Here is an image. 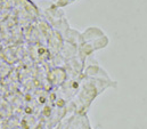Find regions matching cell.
<instances>
[{
	"label": "cell",
	"instance_id": "cell-1",
	"mask_svg": "<svg viewBox=\"0 0 147 129\" xmlns=\"http://www.w3.org/2000/svg\"><path fill=\"white\" fill-rule=\"evenodd\" d=\"M103 35H104V32L99 28H96V26L88 28L84 32L82 33V41H84V42H91V41L100 38Z\"/></svg>",
	"mask_w": 147,
	"mask_h": 129
},
{
	"label": "cell",
	"instance_id": "cell-2",
	"mask_svg": "<svg viewBox=\"0 0 147 129\" xmlns=\"http://www.w3.org/2000/svg\"><path fill=\"white\" fill-rule=\"evenodd\" d=\"M57 7H65V6H69L71 2L69 0H51Z\"/></svg>",
	"mask_w": 147,
	"mask_h": 129
},
{
	"label": "cell",
	"instance_id": "cell-3",
	"mask_svg": "<svg viewBox=\"0 0 147 129\" xmlns=\"http://www.w3.org/2000/svg\"><path fill=\"white\" fill-rule=\"evenodd\" d=\"M69 1H70V2L72 3V2H74V1H76V0H69Z\"/></svg>",
	"mask_w": 147,
	"mask_h": 129
}]
</instances>
